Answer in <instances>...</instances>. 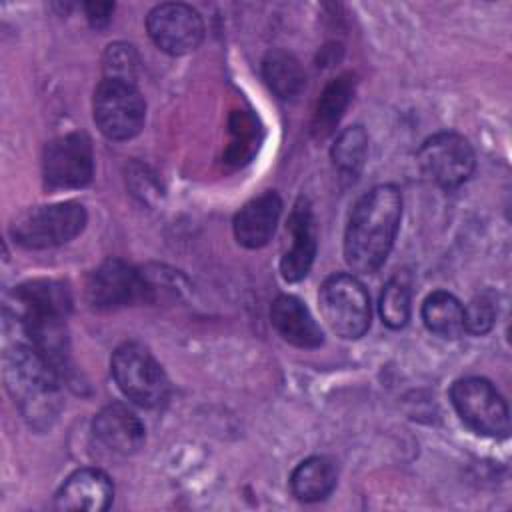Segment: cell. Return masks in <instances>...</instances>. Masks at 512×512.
I'll use <instances>...</instances> for the list:
<instances>
[{
  "mask_svg": "<svg viewBox=\"0 0 512 512\" xmlns=\"http://www.w3.org/2000/svg\"><path fill=\"white\" fill-rule=\"evenodd\" d=\"M144 276L124 260H106L86 280V300L96 310H116L146 296Z\"/></svg>",
  "mask_w": 512,
  "mask_h": 512,
  "instance_id": "10",
  "label": "cell"
},
{
  "mask_svg": "<svg viewBox=\"0 0 512 512\" xmlns=\"http://www.w3.org/2000/svg\"><path fill=\"white\" fill-rule=\"evenodd\" d=\"M136 64H138V58H136V52L132 46H126V44L108 46L106 56H104L106 78L134 82Z\"/></svg>",
  "mask_w": 512,
  "mask_h": 512,
  "instance_id": "25",
  "label": "cell"
},
{
  "mask_svg": "<svg viewBox=\"0 0 512 512\" xmlns=\"http://www.w3.org/2000/svg\"><path fill=\"white\" fill-rule=\"evenodd\" d=\"M402 216V194L392 184H382L364 194L354 206L346 236L344 256L356 272H376L392 250Z\"/></svg>",
  "mask_w": 512,
  "mask_h": 512,
  "instance_id": "1",
  "label": "cell"
},
{
  "mask_svg": "<svg viewBox=\"0 0 512 512\" xmlns=\"http://www.w3.org/2000/svg\"><path fill=\"white\" fill-rule=\"evenodd\" d=\"M494 320L496 304L490 294H478L464 306V330L470 334H486L494 326Z\"/></svg>",
  "mask_w": 512,
  "mask_h": 512,
  "instance_id": "24",
  "label": "cell"
},
{
  "mask_svg": "<svg viewBox=\"0 0 512 512\" xmlns=\"http://www.w3.org/2000/svg\"><path fill=\"white\" fill-rule=\"evenodd\" d=\"M336 486V468L324 456L306 458L290 476L292 494L304 502L324 500Z\"/></svg>",
  "mask_w": 512,
  "mask_h": 512,
  "instance_id": "18",
  "label": "cell"
},
{
  "mask_svg": "<svg viewBox=\"0 0 512 512\" xmlns=\"http://www.w3.org/2000/svg\"><path fill=\"white\" fill-rule=\"evenodd\" d=\"M152 42L166 54L182 56L198 48L204 36L200 14L186 4H158L146 18Z\"/></svg>",
  "mask_w": 512,
  "mask_h": 512,
  "instance_id": "11",
  "label": "cell"
},
{
  "mask_svg": "<svg viewBox=\"0 0 512 512\" xmlns=\"http://www.w3.org/2000/svg\"><path fill=\"white\" fill-rule=\"evenodd\" d=\"M270 322L286 342L298 348H316L324 340L310 310L296 296H278L270 306Z\"/></svg>",
  "mask_w": 512,
  "mask_h": 512,
  "instance_id": "16",
  "label": "cell"
},
{
  "mask_svg": "<svg viewBox=\"0 0 512 512\" xmlns=\"http://www.w3.org/2000/svg\"><path fill=\"white\" fill-rule=\"evenodd\" d=\"M42 170L50 188L86 186L94 174L90 140L78 132L54 138L44 150Z\"/></svg>",
  "mask_w": 512,
  "mask_h": 512,
  "instance_id": "9",
  "label": "cell"
},
{
  "mask_svg": "<svg viewBox=\"0 0 512 512\" xmlns=\"http://www.w3.org/2000/svg\"><path fill=\"white\" fill-rule=\"evenodd\" d=\"M282 202L276 192L268 190L246 202L234 218V236L246 248H262L272 238Z\"/></svg>",
  "mask_w": 512,
  "mask_h": 512,
  "instance_id": "14",
  "label": "cell"
},
{
  "mask_svg": "<svg viewBox=\"0 0 512 512\" xmlns=\"http://www.w3.org/2000/svg\"><path fill=\"white\" fill-rule=\"evenodd\" d=\"M450 400L462 422L488 438H506L510 414L504 398L484 378L470 376L452 384Z\"/></svg>",
  "mask_w": 512,
  "mask_h": 512,
  "instance_id": "7",
  "label": "cell"
},
{
  "mask_svg": "<svg viewBox=\"0 0 512 512\" xmlns=\"http://www.w3.org/2000/svg\"><path fill=\"white\" fill-rule=\"evenodd\" d=\"M94 436L112 452L132 454L144 442V424L124 404H110L94 418Z\"/></svg>",
  "mask_w": 512,
  "mask_h": 512,
  "instance_id": "15",
  "label": "cell"
},
{
  "mask_svg": "<svg viewBox=\"0 0 512 512\" xmlns=\"http://www.w3.org/2000/svg\"><path fill=\"white\" fill-rule=\"evenodd\" d=\"M114 486L110 478L96 468L76 470L60 486L54 506L58 510H90L102 512L110 506Z\"/></svg>",
  "mask_w": 512,
  "mask_h": 512,
  "instance_id": "13",
  "label": "cell"
},
{
  "mask_svg": "<svg viewBox=\"0 0 512 512\" xmlns=\"http://www.w3.org/2000/svg\"><path fill=\"white\" fill-rule=\"evenodd\" d=\"M288 230H290L292 242L280 260V272L284 280L296 282L308 274L316 256L314 216H312L310 202L306 198H298V202L294 204L288 218Z\"/></svg>",
  "mask_w": 512,
  "mask_h": 512,
  "instance_id": "12",
  "label": "cell"
},
{
  "mask_svg": "<svg viewBox=\"0 0 512 512\" xmlns=\"http://www.w3.org/2000/svg\"><path fill=\"white\" fill-rule=\"evenodd\" d=\"M426 328L442 338H458L464 330V306L450 292H432L422 304Z\"/></svg>",
  "mask_w": 512,
  "mask_h": 512,
  "instance_id": "19",
  "label": "cell"
},
{
  "mask_svg": "<svg viewBox=\"0 0 512 512\" xmlns=\"http://www.w3.org/2000/svg\"><path fill=\"white\" fill-rule=\"evenodd\" d=\"M84 10H86V16H88L90 24L100 28V26L108 24L114 6L110 2H90V4L84 6Z\"/></svg>",
  "mask_w": 512,
  "mask_h": 512,
  "instance_id": "26",
  "label": "cell"
},
{
  "mask_svg": "<svg viewBox=\"0 0 512 512\" xmlns=\"http://www.w3.org/2000/svg\"><path fill=\"white\" fill-rule=\"evenodd\" d=\"M94 122L110 140H128L144 124L146 104L134 82L104 78L94 90Z\"/></svg>",
  "mask_w": 512,
  "mask_h": 512,
  "instance_id": "6",
  "label": "cell"
},
{
  "mask_svg": "<svg viewBox=\"0 0 512 512\" xmlns=\"http://www.w3.org/2000/svg\"><path fill=\"white\" fill-rule=\"evenodd\" d=\"M262 76L278 98H296L304 88V72L296 58L286 52H268L262 62Z\"/></svg>",
  "mask_w": 512,
  "mask_h": 512,
  "instance_id": "20",
  "label": "cell"
},
{
  "mask_svg": "<svg viewBox=\"0 0 512 512\" xmlns=\"http://www.w3.org/2000/svg\"><path fill=\"white\" fill-rule=\"evenodd\" d=\"M18 320L30 316H62L70 312L68 288L56 280H30L14 290Z\"/></svg>",
  "mask_w": 512,
  "mask_h": 512,
  "instance_id": "17",
  "label": "cell"
},
{
  "mask_svg": "<svg viewBox=\"0 0 512 512\" xmlns=\"http://www.w3.org/2000/svg\"><path fill=\"white\" fill-rule=\"evenodd\" d=\"M4 380L30 420L54 416L58 404V370L30 344H16L4 356Z\"/></svg>",
  "mask_w": 512,
  "mask_h": 512,
  "instance_id": "2",
  "label": "cell"
},
{
  "mask_svg": "<svg viewBox=\"0 0 512 512\" xmlns=\"http://www.w3.org/2000/svg\"><path fill=\"white\" fill-rule=\"evenodd\" d=\"M350 96H352L350 76H340L326 86L324 94L318 100V108L312 122V130L316 136H326L334 130L344 108L350 102Z\"/></svg>",
  "mask_w": 512,
  "mask_h": 512,
  "instance_id": "21",
  "label": "cell"
},
{
  "mask_svg": "<svg viewBox=\"0 0 512 512\" xmlns=\"http://www.w3.org/2000/svg\"><path fill=\"white\" fill-rule=\"evenodd\" d=\"M318 302L326 324L338 336L354 340L370 328V296L358 278L330 276L320 288Z\"/></svg>",
  "mask_w": 512,
  "mask_h": 512,
  "instance_id": "5",
  "label": "cell"
},
{
  "mask_svg": "<svg viewBox=\"0 0 512 512\" xmlns=\"http://www.w3.org/2000/svg\"><path fill=\"white\" fill-rule=\"evenodd\" d=\"M380 316L390 328H402L410 318V288L404 280L392 278L380 294Z\"/></svg>",
  "mask_w": 512,
  "mask_h": 512,
  "instance_id": "23",
  "label": "cell"
},
{
  "mask_svg": "<svg viewBox=\"0 0 512 512\" xmlns=\"http://www.w3.org/2000/svg\"><path fill=\"white\" fill-rule=\"evenodd\" d=\"M366 148H368V138H366V132L360 128V126H352V128H346L334 148H332V158H334V164L344 172V174H356L362 164H364V158H366Z\"/></svg>",
  "mask_w": 512,
  "mask_h": 512,
  "instance_id": "22",
  "label": "cell"
},
{
  "mask_svg": "<svg viewBox=\"0 0 512 512\" xmlns=\"http://www.w3.org/2000/svg\"><path fill=\"white\" fill-rule=\"evenodd\" d=\"M84 226V206L68 200L26 210L12 222L10 234L20 246L42 250L70 242L84 230Z\"/></svg>",
  "mask_w": 512,
  "mask_h": 512,
  "instance_id": "3",
  "label": "cell"
},
{
  "mask_svg": "<svg viewBox=\"0 0 512 512\" xmlns=\"http://www.w3.org/2000/svg\"><path fill=\"white\" fill-rule=\"evenodd\" d=\"M422 174L440 188L464 184L474 170V152L468 140L454 132H440L428 138L418 150Z\"/></svg>",
  "mask_w": 512,
  "mask_h": 512,
  "instance_id": "8",
  "label": "cell"
},
{
  "mask_svg": "<svg viewBox=\"0 0 512 512\" xmlns=\"http://www.w3.org/2000/svg\"><path fill=\"white\" fill-rule=\"evenodd\" d=\"M112 376L122 394L138 406H160L168 396V378L156 358L136 342L118 346L110 360Z\"/></svg>",
  "mask_w": 512,
  "mask_h": 512,
  "instance_id": "4",
  "label": "cell"
}]
</instances>
